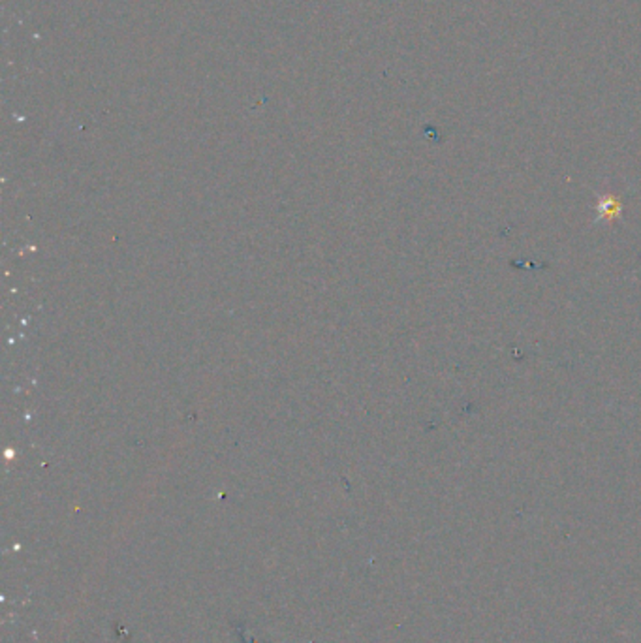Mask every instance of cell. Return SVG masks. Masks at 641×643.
Segmentation results:
<instances>
[{"mask_svg": "<svg viewBox=\"0 0 641 643\" xmlns=\"http://www.w3.org/2000/svg\"><path fill=\"white\" fill-rule=\"evenodd\" d=\"M621 213H623V203L617 196L604 194V196L598 198V203H596L598 221H617Z\"/></svg>", "mask_w": 641, "mask_h": 643, "instance_id": "6da1fadb", "label": "cell"}]
</instances>
